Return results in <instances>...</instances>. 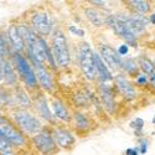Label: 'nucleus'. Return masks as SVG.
I'll list each match as a JSON object with an SVG mask.
<instances>
[{
  "label": "nucleus",
  "instance_id": "38",
  "mask_svg": "<svg viewBox=\"0 0 155 155\" xmlns=\"http://www.w3.org/2000/svg\"><path fill=\"white\" fill-rule=\"evenodd\" d=\"M153 123H154V124H155V117H154V119H153Z\"/></svg>",
  "mask_w": 155,
  "mask_h": 155
},
{
  "label": "nucleus",
  "instance_id": "24",
  "mask_svg": "<svg viewBox=\"0 0 155 155\" xmlns=\"http://www.w3.org/2000/svg\"><path fill=\"white\" fill-rule=\"evenodd\" d=\"M0 151L4 153L5 155L11 151V143L2 133H0Z\"/></svg>",
  "mask_w": 155,
  "mask_h": 155
},
{
  "label": "nucleus",
  "instance_id": "27",
  "mask_svg": "<svg viewBox=\"0 0 155 155\" xmlns=\"http://www.w3.org/2000/svg\"><path fill=\"white\" fill-rule=\"evenodd\" d=\"M122 67H124V70L128 73H134L137 71V64H135V62L133 60H125V61H123V66Z\"/></svg>",
  "mask_w": 155,
  "mask_h": 155
},
{
  "label": "nucleus",
  "instance_id": "19",
  "mask_svg": "<svg viewBox=\"0 0 155 155\" xmlns=\"http://www.w3.org/2000/svg\"><path fill=\"white\" fill-rule=\"evenodd\" d=\"M36 74L38 77V81L40 83L46 88V89H52V81H51V77L48 74V72L41 66H37L36 67Z\"/></svg>",
  "mask_w": 155,
  "mask_h": 155
},
{
  "label": "nucleus",
  "instance_id": "18",
  "mask_svg": "<svg viewBox=\"0 0 155 155\" xmlns=\"http://www.w3.org/2000/svg\"><path fill=\"white\" fill-rule=\"evenodd\" d=\"M86 16L93 25H96V26H103V25L107 22V18H103V15L99 11H97L96 9H92V8L86 9Z\"/></svg>",
  "mask_w": 155,
  "mask_h": 155
},
{
  "label": "nucleus",
  "instance_id": "6",
  "mask_svg": "<svg viewBox=\"0 0 155 155\" xmlns=\"http://www.w3.org/2000/svg\"><path fill=\"white\" fill-rule=\"evenodd\" d=\"M101 57L107 66H109L112 70H118L123 66V61L120 60V55L113 47H110L108 45L101 46Z\"/></svg>",
  "mask_w": 155,
  "mask_h": 155
},
{
  "label": "nucleus",
  "instance_id": "31",
  "mask_svg": "<svg viewBox=\"0 0 155 155\" xmlns=\"http://www.w3.org/2000/svg\"><path fill=\"white\" fill-rule=\"evenodd\" d=\"M143 119H140V118H138V119H135L133 123H132V127H134V128H137V133H138V130L140 132V129L143 128Z\"/></svg>",
  "mask_w": 155,
  "mask_h": 155
},
{
  "label": "nucleus",
  "instance_id": "33",
  "mask_svg": "<svg viewBox=\"0 0 155 155\" xmlns=\"http://www.w3.org/2000/svg\"><path fill=\"white\" fill-rule=\"evenodd\" d=\"M127 155H138V149H128Z\"/></svg>",
  "mask_w": 155,
  "mask_h": 155
},
{
  "label": "nucleus",
  "instance_id": "13",
  "mask_svg": "<svg viewBox=\"0 0 155 155\" xmlns=\"http://www.w3.org/2000/svg\"><path fill=\"white\" fill-rule=\"evenodd\" d=\"M115 82H117V87L119 89V92L128 99V101H132L137 97V92L134 87L130 84V82H129L127 78H124V77H117V80H115Z\"/></svg>",
  "mask_w": 155,
  "mask_h": 155
},
{
  "label": "nucleus",
  "instance_id": "1",
  "mask_svg": "<svg viewBox=\"0 0 155 155\" xmlns=\"http://www.w3.org/2000/svg\"><path fill=\"white\" fill-rule=\"evenodd\" d=\"M24 40L28 45V51L31 60H36L38 62H42L45 58H47V46L46 42L42 38L37 37L32 30L28 29V28H19Z\"/></svg>",
  "mask_w": 155,
  "mask_h": 155
},
{
  "label": "nucleus",
  "instance_id": "10",
  "mask_svg": "<svg viewBox=\"0 0 155 155\" xmlns=\"http://www.w3.org/2000/svg\"><path fill=\"white\" fill-rule=\"evenodd\" d=\"M32 25L36 29L37 32H40L41 35H48L51 31V20L47 14L45 12H38L32 16Z\"/></svg>",
  "mask_w": 155,
  "mask_h": 155
},
{
  "label": "nucleus",
  "instance_id": "26",
  "mask_svg": "<svg viewBox=\"0 0 155 155\" xmlns=\"http://www.w3.org/2000/svg\"><path fill=\"white\" fill-rule=\"evenodd\" d=\"M16 97H18V99H19V102L21 103L22 106H25V107H28V106H30V99L28 98V96H26V93H25L21 88H19L18 91H16Z\"/></svg>",
  "mask_w": 155,
  "mask_h": 155
},
{
  "label": "nucleus",
  "instance_id": "23",
  "mask_svg": "<svg viewBox=\"0 0 155 155\" xmlns=\"http://www.w3.org/2000/svg\"><path fill=\"white\" fill-rule=\"evenodd\" d=\"M37 110L42 114V117H44L45 119L51 120V122L54 120L52 114H51V112H50V109H48V106H47L45 98H40V99L37 101Z\"/></svg>",
  "mask_w": 155,
  "mask_h": 155
},
{
  "label": "nucleus",
  "instance_id": "22",
  "mask_svg": "<svg viewBox=\"0 0 155 155\" xmlns=\"http://www.w3.org/2000/svg\"><path fill=\"white\" fill-rule=\"evenodd\" d=\"M129 5H130L135 11L137 14H145L150 10V4L148 2H144V0H132L129 2Z\"/></svg>",
  "mask_w": 155,
  "mask_h": 155
},
{
  "label": "nucleus",
  "instance_id": "8",
  "mask_svg": "<svg viewBox=\"0 0 155 155\" xmlns=\"http://www.w3.org/2000/svg\"><path fill=\"white\" fill-rule=\"evenodd\" d=\"M118 16L128 25V28L134 34L141 32L145 29L147 24L149 22V19H147L143 15H138V14H135L134 16H127V15H118Z\"/></svg>",
  "mask_w": 155,
  "mask_h": 155
},
{
  "label": "nucleus",
  "instance_id": "15",
  "mask_svg": "<svg viewBox=\"0 0 155 155\" xmlns=\"http://www.w3.org/2000/svg\"><path fill=\"white\" fill-rule=\"evenodd\" d=\"M54 139H55L56 143L62 148H68L70 145H72L74 143L73 135L70 132L64 130V129H57V130H55Z\"/></svg>",
  "mask_w": 155,
  "mask_h": 155
},
{
  "label": "nucleus",
  "instance_id": "2",
  "mask_svg": "<svg viewBox=\"0 0 155 155\" xmlns=\"http://www.w3.org/2000/svg\"><path fill=\"white\" fill-rule=\"evenodd\" d=\"M52 52L56 60V63L60 66H67L70 63V51L63 32L56 30L52 36Z\"/></svg>",
  "mask_w": 155,
  "mask_h": 155
},
{
  "label": "nucleus",
  "instance_id": "25",
  "mask_svg": "<svg viewBox=\"0 0 155 155\" xmlns=\"http://www.w3.org/2000/svg\"><path fill=\"white\" fill-rule=\"evenodd\" d=\"M74 119H76V123L78 128L84 129L88 127V120L82 113H74Z\"/></svg>",
  "mask_w": 155,
  "mask_h": 155
},
{
  "label": "nucleus",
  "instance_id": "34",
  "mask_svg": "<svg viewBox=\"0 0 155 155\" xmlns=\"http://www.w3.org/2000/svg\"><path fill=\"white\" fill-rule=\"evenodd\" d=\"M4 78V73H3V64L0 63V81Z\"/></svg>",
  "mask_w": 155,
  "mask_h": 155
},
{
  "label": "nucleus",
  "instance_id": "12",
  "mask_svg": "<svg viewBox=\"0 0 155 155\" xmlns=\"http://www.w3.org/2000/svg\"><path fill=\"white\" fill-rule=\"evenodd\" d=\"M8 37L10 42L12 44V46L15 47L16 51H21L25 46V40H24V36L20 31V29L16 26V25H11L8 30Z\"/></svg>",
  "mask_w": 155,
  "mask_h": 155
},
{
  "label": "nucleus",
  "instance_id": "21",
  "mask_svg": "<svg viewBox=\"0 0 155 155\" xmlns=\"http://www.w3.org/2000/svg\"><path fill=\"white\" fill-rule=\"evenodd\" d=\"M54 110H55V115L57 118H60L62 120H68L70 119L68 110L62 104L61 101H55L54 102Z\"/></svg>",
  "mask_w": 155,
  "mask_h": 155
},
{
  "label": "nucleus",
  "instance_id": "9",
  "mask_svg": "<svg viewBox=\"0 0 155 155\" xmlns=\"http://www.w3.org/2000/svg\"><path fill=\"white\" fill-rule=\"evenodd\" d=\"M34 143L36 148L44 154H51L55 149V140L47 133H40L34 138Z\"/></svg>",
  "mask_w": 155,
  "mask_h": 155
},
{
  "label": "nucleus",
  "instance_id": "28",
  "mask_svg": "<svg viewBox=\"0 0 155 155\" xmlns=\"http://www.w3.org/2000/svg\"><path fill=\"white\" fill-rule=\"evenodd\" d=\"M8 54H9L8 45H6V42L4 41L3 36L0 35V57H5V56H8Z\"/></svg>",
  "mask_w": 155,
  "mask_h": 155
},
{
  "label": "nucleus",
  "instance_id": "7",
  "mask_svg": "<svg viewBox=\"0 0 155 155\" xmlns=\"http://www.w3.org/2000/svg\"><path fill=\"white\" fill-rule=\"evenodd\" d=\"M15 60H16V64H18V68H19V72L21 73L22 78L25 80L28 86L30 87H35L37 81H36V76L35 73L32 72V70L30 68L28 61L25 60L21 55H19L18 52L15 54Z\"/></svg>",
  "mask_w": 155,
  "mask_h": 155
},
{
  "label": "nucleus",
  "instance_id": "37",
  "mask_svg": "<svg viewBox=\"0 0 155 155\" xmlns=\"http://www.w3.org/2000/svg\"><path fill=\"white\" fill-rule=\"evenodd\" d=\"M0 122H2V123H4V120L2 119V117H0Z\"/></svg>",
  "mask_w": 155,
  "mask_h": 155
},
{
  "label": "nucleus",
  "instance_id": "39",
  "mask_svg": "<svg viewBox=\"0 0 155 155\" xmlns=\"http://www.w3.org/2000/svg\"><path fill=\"white\" fill-rule=\"evenodd\" d=\"M153 64H154V66H155V60H154V62H153Z\"/></svg>",
  "mask_w": 155,
  "mask_h": 155
},
{
  "label": "nucleus",
  "instance_id": "29",
  "mask_svg": "<svg viewBox=\"0 0 155 155\" xmlns=\"http://www.w3.org/2000/svg\"><path fill=\"white\" fill-rule=\"evenodd\" d=\"M137 83L140 86H145L148 83V77L145 74H140L137 77Z\"/></svg>",
  "mask_w": 155,
  "mask_h": 155
},
{
  "label": "nucleus",
  "instance_id": "3",
  "mask_svg": "<svg viewBox=\"0 0 155 155\" xmlns=\"http://www.w3.org/2000/svg\"><path fill=\"white\" fill-rule=\"evenodd\" d=\"M78 58H80L81 70L84 73V76L88 80H94L97 76V70H96L94 61H93V52L91 51V47H89L87 42L81 45Z\"/></svg>",
  "mask_w": 155,
  "mask_h": 155
},
{
  "label": "nucleus",
  "instance_id": "36",
  "mask_svg": "<svg viewBox=\"0 0 155 155\" xmlns=\"http://www.w3.org/2000/svg\"><path fill=\"white\" fill-rule=\"evenodd\" d=\"M92 4H99V5H102V4H104V3H103V2H97V0H92V2H91Z\"/></svg>",
  "mask_w": 155,
  "mask_h": 155
},
{
  "label": "nucleus",
  "instance_id": "32",
  "mask_svg": "<svg viewBox=\"0 0 155 155\" xmlns=\"http://www.w3.org/2000/svg\"><path fill=\"white\" fill-rule=\"evenodd\" d=\"M118 54L119 55H127L128 54V45H122L118 48Z\"/></svg>",
  "mask_w": 155,
  "mask_h": 155
},
{
  "label": "nucleus",
  "instance_id": "20",
  "mask_svg": "<svg viewBox=\"0 0 155 155\" xmlns=\"http://www.w3.org/2000/svg\"><path fill=\"white\" fill-rule=\"evenodd\" d=\"M3 73H4V78L8 84H14L16 82V76L14 73V70H12L11 64L8 61H3Z\"/></svg>",
  "mask_w": 155,
  "mask_h": 155
},
{
  "label": "nucleus",
  "instance_id": "35",
  "mask_svg": "<svg viewBox=\"0 0 155 155\" xmlns=\"http://www.w3.org/2000/svg\"><path fill=\"white\" fill-rule=\"evenodd\" d=\"M149 21H150L151 24H155V14L150 15V18H149Z\"/></svg>",
  "mask_w": 155,
  "mask_h": 155
},
{
  "label": "nucleus",
  "instance_id": "14",
  "mask_svg": "<svg viewBox=\"0 0 155 155\" xmlns=\"http://www.w3.org/2000/svg\"><path fill=\"white\" fill-rule=\"evenodd\" d=\"M93 61H94V66H96L97 74L99 76V78L102 81H110L112 74L108 71V66L104 63V61L102 60V57L96 52H93Z\"/></svg>",
  "mask_w": 155,
  "mask_h": 155
},
{
  "label": "nucleus",
  "instance_id": "11",
  "mask_svg": "<svg viewBox=\"0 0 155 155\" xmlns=\"http://www.w3.org/2000/svg\"><path fill=\"white\" fill-rule=\"evenodd\" d=\"M0 133H2L11 144H16V145H22L25 143L24 137L16 130L15 128H12L11 125L6 123L0 124Z\"/></svg>",
  "mask_w": 155,
  "mask_h": 155
},
{
  "label": "nucleus",
  "instance_id": "5",
  "mask_svg": "<svg viewBox=\"0 0 155 155\" xmlns=\"http://www.w3.org/2000/svg\"><path fill=\"white\" fill-rule=\"evenodd\" d=\"M15 122L28 133H37L41 129V124L35 117L24 110H19L14 114Z\"/></svg>",
  "mask_w": 155,
  "mask_h": 155
},
{
  "label": "nucleus",
  "instance_id": "17",
  "mask_svg": "<svg viewBox=\"0 0 155 155\" xmlns=\"http://www.w3.org/2000/svg\"><path fill=\"white\" fill-rule=\"evenodd\" d=\"M101 94H102L103 104L106 106V108L109 112H113L114 107H115V101H114V96H113L112 89L108 86H106V84H102V87H101Z\"/></svg>",
  "mask_w": 155,
  "mask_h": 155
},
{
  "label": "nucleus",
  "instance_id": "4",
  "mask_svg": "<svg viewBox=\"0 0 155 155\" xmlns=\"http://www.w3.org/2000/svg\"><path fill=\"white\" fill-rule=\"evenodd\" d=\"M107 24L113 29V31L119 35L123 40L128 44V45H132V46H137V37L135 34L128 28V25L119 18V16H107Z\"/></svg>",
  "mask_w": 155,
  "mask_h": 155
},
{
  "label": "nucleus",
  "instance_id": "30",
  "mask_svg": "<svg viewBox=\"0 0 155 155\" xmlns=\"http://www.w3.org/2000/svg\"><path fill=\"white\" fill-rule=\"evenodd\" d=\"M70 31L77 36H84V31L82 29H78V28H76V26H70Z\"/></svg>",
  "mask_w": 155,
  "mask_h": 155
},
{
  "label": "nucleus",
  "instance_id": "16",
  "mask_svg": "<svg viewBox=\"0 0 155 155\" xmlns=\"http://www.w3.org/2000/svg\"><path fill=\"white\" fill-rule=\"evenodd\" d=\"M139 64H140V68L143 70V72L148 77V81L150 82V84L155 88V66L153 64V62H150L145 57H140Z\"/></svg>",
  "mask_w": 155,
  "mask_h": 155
}]
</instances>
